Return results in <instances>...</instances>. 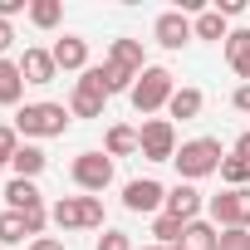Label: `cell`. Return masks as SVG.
I'll return each mask as SVG.
<instances>
[{"label":"cell","instance_id":"obj_1","mask_svg":"<svg viewBox=\"0 0 250 250\" xmlns=\"http://www.w3.org/2000/svg\"><path fill=\"white\" fill-rule=\"evenodd\" d=\"M69 108L64 103H25L20 113H15V133L20 138H64V128H69Z\"/></svg>","mask_w":250,"mask_h":250},{"label":"cell","instance_id":"obj_2","mask_svg":"<svg viewBox=\"0 0 250 250\" xmlns=\"http://www.w3.org/2000/svg\"><path fill=\"white\" fill-rule=\"evenodd\" d=\"M221 143L216 138H191V143H182L177 147V172H182V182H196V177H211V172H221Z\"/></svg>","mask_w":250,"mask_h":250},{"label":"cell","instance_id":"obj_3","mask_svg":"<svg viewBox=\"0 0 250 250\" xmlns=\"http://www.w3.org/2000/svg\"><path fill=\"white\" fill-rule=\"evenodd\" d=\"M172 93H177V83H172V74L162 69V64H147L143 74H138V83H133V108L138 113H157V108H167L172 103Z\"/></svg>","mask_w":250,"mask_h":250},{"label":"cell","instance_id":"obj_4","mask_svg":"<svg viewBox=\"0 0 250 250\" xmlns=\"http://www.w3.org/2000/svg\"><path fill=\"white\" fill-rule=\"evenodd\" d=\"M49 216L59 230H93V226H103V201L98 196H64V201H54Z\"/></svg>","mask_w":250,"mask_h":250},{"label":"cell","instance_id":"obj_5","mask_svg":"<svg viewBox=\"0 0 250 250\" xmlns=\"http://www.w3.org/2000/svg\"><path fill=\"white\" fill-rule=\"evenodd\" d=\"M103 103H108L103 74H98V69H83V79H74V98H69V113H74V118H103Z\"/></svg>","mask_w":250,"mask_h":250},{"label":"cell","instance_id":"obj_6","mask_svg":"<svg viewBox=\"0 0 250 250\" xmlns=\"http://www.w3.org/2000/svg\"><path fill=\"white\" fill-rule=\"evenodd\" d=\"M138 138H143V157L147 162H172L177 157V128H172V118H147L138 128Z\"/></svg>","mask_w":250,"mask_h":250},{"label":"cell","instance_id":"obj_7","mask_svg":"<svg viewBox=\"0 0 250 250\" xmlns=\"http://www.w3.org/2000/svg\"><path fill=\"white\" fill-rule=\"evenodd\" d=\"M113 182V157L108 152H79L74 157V187L79 191H103Z\"/></svg>","mask_w":250,"mask_h":250},{"label":"cell","instance_id":"obj_8","mask_svg":"<svg viewBox=\"0 0 250 250\" xmlns=\"http://www.w3.org/2000/svg\"><path fill=\"white\" fill-rule=\"evenodd\" d=\"M123 206H128L133 216H152V211H162V206H167V187H162V182H152V177H138V182L123 187Z\"/></svg>","mask_w":250,"mask_h":250},{"label":"cell","instance_id":"obj_9","mask_svg":"<svg viewBox=\"0 0 250 250\" xmlns=\"http://www.w3.org/2000/svg\"><path fill=\"white\" fill-rule=\"evenodd\" d=\"M201 206H206V201H201V191H196L191 182H177V187L167 191V206H162V211L191 226V221H201Z\"/></svg>","mask_w":250,"mask_h":250},{"label":"cell","instance_id":"obj_10","mask_svg":"<svg viewBox=\"0 0 250 250\" xmlns=\"http://www.w3.org/2000/svg\"><path fill=\"white\" fill-rule=\"evenodd\" d=\"M152 35H157V44H162V49H182V44L191 40V20H187L182 10H167V15H157Z\"/></svg>","mask_w":250,"mask_h":250},{"label":"cell","instance_id":"obj_11","mask_svg":"<svg viewBox=\"0 0 250 250\" xmlns=\"http://www.w3.org/2000/svg\"><path fill=\"white\" fill-rule=\"evenodd\" d=\"M20 74H25V83H54L59 64H54V54H49V49H25Z\"/></svg>","mask_w":250,"mask_h":250},{"label":"cell","instance_id":"obj_12","mask_svg":"<svg viewBox=\"0 0 250 250\" xmlns=\"http://www.w3.org/2000/svg\"><path fill=\"white\" fill-rule=\"evenodd\" d=\"M49 54H54V64H59V69H79V74L88 69V44H83L79 35L54 40V49H49Z\"/></svg>","mask_w":250,"mask_h":250},{"label":"cell","instance_id":"obj_13","mask_svg":"<svg viewBox=\"0 0 250 250\" xmlns=\"http://www.w3.org/2000/svg\"><path fill=\"white\" fill-rule=\"evenodd\" d=\"M108 64H118L123 74H143L147 64H143V40H113V49H108Z\"/></svg>","mask_w":250,"mask_h":250},{"label":"cell","instance_id":"obj_14","mask_svg":"<svg viewBox=\"0 0 250 250\" xmlns=\"http://www.w3.org/2000/svg\"><path fill=\"white\" fill-rule=\"evenodd\" d=\"M5 201H10V211H44V201H40V187L35 182H25V177H10V187H5Z\"/></svg>","mask_w":250,"mask_h":250},{"label":"cell","instance_id":"obj_15","mask_svg":"<svg viewBox=\"0 0 250 250\" xmlns=\"http://www.w3.org/2000/svg\"><path fill=\"white\" fill-rule=\"evenodd\" d=\"M206 211H211V226H221V230L240 226V191H221V196H211Z\"/></svg>","mask_w":250,"mask_h":250},{"label":"cell","instance_id":"obj_16","mask_svg":"<svg viewBox=\"0 0 250 250\" xmlns=\"http://www.w3.org/2000/svg\"><path fill=\"white\" fill-rule=\"evenodd\" d=\"M226 59H230V69L250 83V30H230V35H226Z\"/></svg>","mask_w":250,"mask_h":250},{"label":"cell","instance_id":"obj_17","mask_svg":"<svg viewBox=\"0 0 250 250\" xmlns=\"http://www.w3.org/2000/svg\"><path fill=\"white\" fill-rule=\"evenodd\" d=\"M20 98H25V74H20V64H15V59H0V103L15 108Z\"/></svg>","mask_w":250,"mask_h":250},{"label":"cell","instance_id":"obj_18","mask_svg":"<svg viewBox=\"0 0 250 250\" xmlns=\"http://www.w3.org/2000/svg\"><path fill=\"white\" fill-rule=\"evenodd\" d=\"M44 162H49V157H44V152H40L35 143H20V152L10 157V167H15V177H25V182H35V177L44 172Z\"/></svg>","mask_w":250,"mask_h":250},{"label":"cell","instance_id":"obj_19","mask_svg":"<svg viewBox=\"0 0 250 250\" xmlns=\"http://www.w3.org/2000/svg\"><path fill=\"white\" fill-rule=\"evenodd\" d=\"M216 240H221V230H216L211 221H191V226L182 230V245H177V250H216Z\"/></svg>","mask_w":250,"mask_h":250},{"label":"cell","instance_id":"obj_20","mask_svg":"<svg viewBox=\"0 0 250 250\" xmlns=\"http://www.w3.org/2000/svg\"><path fill=\"white\" fill-rule=\"evenodd\" d=\"M133 152H143V138H138V128H108V157H133Z\"/></svg>","mask_w":250,"mask_h":250},{"label":"cell","instance_id":"obj_21","mask_svg":"<svg viewBox=\"0 0 250 250\" xmlns=\"http://www.w3.org/2000/svg\"><path fill=\"white\" fill-rule=\"evenodd\" d=\"M201 103H206V98H201V88H191V83H187V88H177V93H172L167 113L187 123V118H196V113H201Z\"/></svg>","mask_w":250,"mask_h":250},{"label":"cell","instance_id":"obj_22","mask_svg":"<svg viewBox=\"0 0 250 250\" xmlns=\"http://www.w3.org/2000/svg\"><path fill=\"white\" fill-rule=\"evenodd\" d=\"M25 235H30L25 211H0V245H20Z\"/></svg>","mask_w":250,"mask_h":250},{"label":"cell","instance_id":"obj_23","mask_svg":"<svg viewBox=\"0 0 250 250\" xmlns=\"http://www.w3.org/2000/svg\"><path fill=\"white\" fill-rule=\"evenodd\" d=\"M191 35H196V40H226L230 30H226V15H216V10H201V15L191 20Z\"/></svg>","mask_w":250,"mask_h":250},{"label":"cell","instance_id":"obj_24","mask_svg":"<svg viewBox=\"0 0 250 250\" xmlns=\"http://www.w3.org/2000/svg\"><path fill=\"white\" fill-rule=\"evenodd\" d=\"M182 230H187V221H177V216H167V211L152 221V235H157V245H162V250L182 245Z\"/></svg>","mask_w":250,"mask_h":250},{"label":"cell","instance_id":"obj_25","mask_svg":"<svg viewBox=\"0 0 250 250\" xmlns=\"http://www.w3.org/2000/svg\"><path fill=\"white\" fill-rule=\"evenodd\" d=\"M59 15H64L59 0H35V5H30V20H35L40 30H54V25H59Z\"/></svg>","mask_w":250,"mask_h":250},{"label":"cell","instance_id":"obj_26","mask_svg":"<svg viewBox=\"0 0 250 250\" xmlns=\"http://www.w3.org/2000/svg\"><path fill=\"white\" fill-rule=\"evenodd\" d=\"M221 177H226V182H230V187H235V191H240V187H245V182H250V162H245V157H235V152H230V157H221Z\"/></svg>","mask_w":250,"mask_h":250},{"label":"cell","instance_id":"obj_27","mask_svg":"<svg viewBox=\"0 0 250 250\" xmlns=\"http://www.w3.org/2000/svg\"><path fill=\"white\" fill-rule=\"evenodd\" d=\"M216 250H250V230H245V226H230V230H221Z\"/></svg>","mask_w":250,"mask_h":250},{"label":"cell","instance_id":"obj_28","mask_svg":"<svg viewBox=\"0 0 250 250\" xmlns=\"http://www.w3.org/2000/svg\"><path fill=\"white\" fill-rule=\"evenodd\" d=\"M15 152H20V133L0 123V167H10V157H15Z\"/></svg>","mask_w":250,"mask_h":250},{"label":"cell","instance_id":"obj_29","mask_svg":"<svg viewBox=\"0 0 250 250\" xmlns=\"http://www.w3.org/2000/svg\"><path fill=\"white\" fill-rule=\"evenodd\" d=\"M98 250H133V240L123 235V230H103L98 235Z\"/></svg>","mask_w":250,"mask_h":250},{"label":"cell","instance_id":"obj_30","mask_svg":"<svg viewBox=\"0 0 250 250\" xmlns=\"http://www.w3.org/2000/svg\"><path fill=\"white\" fill-rule=\"evenodd\" d=\"M240 10H245V0H216V15H226V20L240 15Z\"/></svg>","mask_w":250,"mask_h":250},{"label":"cell","instance_id":"obj_31","mask_svg":"<svg viewBox=\"0 0 250 250\" xmlns=\"http://www.w3.org/2000/svg\"><path fill=\"white\" fill-rule=\"evenodd\" d=\"M230 103H235V108H240V113H250V83H240V88H235V93H230Z\"/></svg>","mask_w":250,"mask_h":250},{"label":"cell","instance_id":"obj_32","mask_svg":"<svg viewBox=\"0 0 250 250\" xmlns=\"http://www.w3.org/2000/svg\"><path fill=\"white\" fill-rule=\"evenodd\" d=\"M25 10V0H0V20H10V15H20Z\"/></svg>","mask_w":250,"mask_h":250},{"label":"cell","instance_id":"obj_33","mask_svg":"<svg viewBox=\"0 0 250 250\" xmlns=\"http://www.w3.org/2000/svg\"><path fill=\"white\" fill-rule=\"evenodd\" d=\"M10 44H15V30H10V20H0V54H5Z\"/></svg>","mask_w":250,"mask_h":250},{"label":"cell","instance_id":"obj_34","mask_svg":"<svg viewBox=\"0 0 250 250\" xmlns=\"http://www.w3.org/2000/svg\"><path fill=\"white\" fill-rule=\"evenodd\" d=\"M25 221H30V235H40V230H44V221H49V216H44V211H30V216H25Z\"/></svg>","mask_w":250,"mask_h":250},{"label":"cell","instance_id":"obj_35","mask_svg":"<svg viewBox=\"0 0 250 250\" xmlns=\"http://www.w3.org/2000/svg\"><path fill=\"white\" fill-rule=\"evenodd\" d=\"M30 250H64V240H54V235H40Z\"/></svg>","mask_w":250,"mask_h":250},{"label":"cell","instance_id":"obj_36","mask_svg":"<svg viewBox=\"0 0 250 250\" xmlns=\"http://www.w3.org/2000/svg\"><path fill=\"white\" fill-rule=\"evenodd\" d=\"M235 157H245V162H250V133H240V143H235Z\"/></svg>","mask_w":250,"mask_h":250}]
</instances>
